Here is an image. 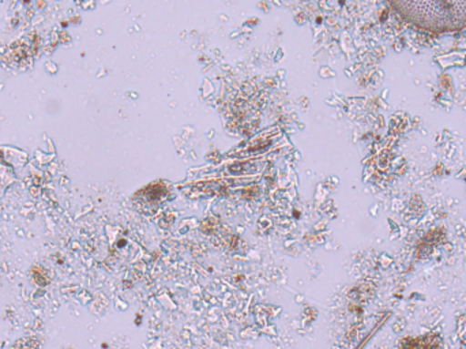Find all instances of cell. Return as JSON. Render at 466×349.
<instances>
[{
  "label": "cell",
  "mask_w": 466,
  "mask_h": 349,
  "mask_svg": "<svg viewBox=\"0 0 466 349\" xmlns=\"http://www.w3.org/2000/svg\"><path fill=\"white\" fill-rule=\"evenodd\" d=\"M402 21L423 32L453 33L466 29V0H386Z\"/></svg>",
  "instance_id": "obj_1"
}]
</instances>
